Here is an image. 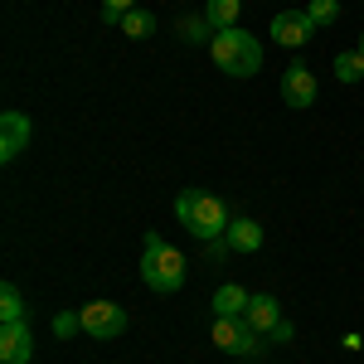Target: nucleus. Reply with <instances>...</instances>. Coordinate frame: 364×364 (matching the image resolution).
Masks as SVG:
<instances>
[{
    "mask_svg": "<svg viewBox=\"0 0 364 364\" xmlns=\"http://www.w3.org/2000/svg\"><path fill=\"white\" fill-rule=\"evenodd\" d=\"M175 214H180V224L195 233L199 243H209V238H224L228 233V209L224 199H214L209 190H185V195L175 199Z\"/></svg>",
    "mask_w": 364,
    "mask_h": 364,
    "instance_id": "1",
    "label": "nucleus"
},
{
    "mask_svg": "<svg viewBox=\"0 0 364 364\" xmlns=\"http://www.w3.org/2000/svg\"><path fill=\"white\" fill-rule=\"evenodd\" d=\"M209 54H214V63L224 68L228 78H252L262 68V44L252 39L248 29H219Z\"/></svg>",
    "mask_w": 364,
    "mask_h": 364,
    "instance_id": "2",
    "label": "nucleus"
},
{
    "mask_svg": "<svg viewBox=\"0 0 364 364\" xmlns=\"http://www.w3.org/2000/svg\"><path fill=\"white\" fill-rule=\"evenodd\" d=\"M141 282L161 296H175L185 287V252H175L170 243L161 252H141Z\"/></svg>",
    "mask_w": 364,
    "mask_h": 364,
    "instance_id": "3",
    "label": "nucleus"
},
{
    "mask_svg": "<svg viewBox=\"0 0 364 364\" xmlns=\"http://www.w3.org/2000/svg\"><path fill=\"white\" fill-rule=\"evenodd\" d=\"M262 331H252L248 316H219L214 321V345L224 350V355H238V360H252L257 350H262Z\"/></svg>",
    "mask_w": 364,
    "mask_h": 364,
    "instance_id": "4",
    "label": "nucleus"
},
{
    "mask_svg": "<svg viewBox=\"0 0 364 364\" xmlns=\"http://www.w3.org/2000/svg\"><path fill=\"white\" fill-rule=\"evenodd\" d=\"M83 331L92 340H117L127 331V311L117 306V301H87L83 306Z\"/></svg>",
    "mask_w": 364,
    "mask_h": 364,
    "instance_id": "5",
    "label": "nucleus"
},
{
    "mask_svg": "<svg viewBox=\"0 0 364 364\" xmlns=\"http://www.w3.org/2000/svg\"><path fill=\"white\" fill-rule=\"evenodd\" d=\"M311 34H316V20H311L306 10H282V15H272V39H277L282 49H301V44H311Z\"/></svg>",
    "mask_w": 364,
    "mask_h": 364,
    "instance_id": "6",
    "label": "nucleus"
},
{
    "mask_svg": "<svg viewBox=\"0 0 364 364\" xmlns=\"http://www.w3.org/2000/svg\"><path fill=\"white\" fill-rule=\"evenodd\" d=\"M29 136H34L29 117L25 112H5V117H0V161L10 166V161H15V156L29 146Z\"/></svg>",
    "mask_w": 364,
    "mask_h": 364,
    "instance_id": "7",
    "label": "nucleus"
},
{
    "mask_svg": "<svg viewBox=\"0 0 364 364\" xmlns=\"http://www.w3.org/2000/svg\"><path fill=\"white\" fill-rule=\"evenodd\" d=\"M29 355H34V336H29V321L0 326V364H29Z\"/></svg>",
    "mask_w": 364,
    "mask_h": 364,
    "instance_id": "8",
    "label": "nucleus"
},
{
    "mask_svg": "<svg viewBox=\"0 0 364 364\" xmlns=\"http://www.w3.org/2000/svg\"><path fill=\"white\" fill-rule=\"evenodd\" d=\"M282 102H287V107H296V112L316 102V78H311V68L291 63V68L282 73Z\"/></svg>",
    "mask_w": 364,
    "mask_h": 364,
    "instance_id": "9",
    "label": "nucleus"
},
{
    "mask_svg": "<svg viewBox=\"0 0 364 364\" xmlns=\"http://www.w3.org/2000/svg\"><path fill=\"white\" fill-rule=\"evenodd\" d=\"M243 316H248L252 331H262V336H267V331L282 321V306H277V296H267V291H262V296H252V301H248V311H243Z\"/></svg>",
    "mask_w": 364,
    "mask_h": 364,
    "instance_id": "10",
    "label": "nucleus"
},
{
    "mask_svg": "<svg viewBox=\"0 0 364 364\" xmlns=\"http://www.w3.org/2000/svg\"><path fill=\"white\" fill-rule=\"evenodd\" d=\"M224 238H228V248H233V252H257V248H262V224H252V219H233Z\"/></svg>",
    "mask_w": 364,
    "mask_h": 364,
    "instance_id": "11",
    "label": "nucleus"
},
{
    "mask_svg": "<svg viewBox=\"0 0 364 364\" xmlns=\"http://www.w3.org/2000/svg\"><path fill=\"white\" fill-rule=\"evenodd\" d=\"M248 301H252V296L238 287V282H224V287L214 291V316H243Z\"/></svg>",
    "mask_w": 364,
    "mask_h": 364,
    "instance_id": "12",
    "label": "nucleus"
},
{
    "mask_svg": "<svg viewBox=\"0 0 364 364\" xmlns=\"http://www.w3.org/2000/svg\"><path fill=\"white\" fill-rule=\"evenodd\" d=\"M238 10H243V0H209L204 5V20L214 25V34L219 29H238Z\"/></svg>",
    "mask_w": 364,
    "mask_h": 364,
    "instance_id": "13",
    "label": "nucleus"
},
{
    "mask_svg": "<svg viewBox=\"0 0 364 364\" xmlns=\"http://www.w3.org/2000/svg\"><path fill=\"white\" fill-rule=\"evenodd\" d=\"M15 321H25V296L15 282H5L0 287V326H15Z\"/></svg>",
    "mask_w": 364,
    "mask_h": 364,
    "instance_id": "14",
    "label": "nucleus"
},
{
    "mask_svg": "<svg viewBox=\"0 0 364 364\" xmlns=\"http://www.w3.org/2000/svg\"><path fill=\"white\" fill-rule=\"evenodd\" d=\"M180 39L185 44H214V25L204 15H180Z\"/></svg>",
    "mask_w": 364,
    "mask_h": 364,
    "instance_id": "15",
    "label": "nucleus"
},
{
    "mask_svg": "<svg viewBox=\"0 0 364 364\" xmlns=\"http://www.w3.org/2000/svg\"><path fill=\"white\" fill-rule=\"evenodd\" d=\"M336 78L340 83H360L364 78V54L355 49V54H336Z\"/></svg>",
    "mask_w": 364,
    "mask_h": 364,
    "instance_id": "16",
    "label": "nucleus"
},
{
    "mask_svg": "<svg viewBox=\"0 0 364 364\" xmlns=\"http://www.w3.org/2000/svg\"><path fill=\"white\" fill-rule=\"evenodd\" d=\"M122 29H127L132 39H151L156 20H151V10H127V15H122Z\"/></svg>",
    "mask_w": 364,
    "mask_h": 364,
    "instance_id": "17",
    "label": "nucleus"
},
{
    "mask_svg": "<svg viewBox=\"0 0 364 364\" xmlns=\"http://www.w3.org/2000/svg\"><path fill=\"white\" fill-rule=\"evenodd\" d=\"M83 331V311H63V316H54V336H78Z\"/></svg>",
    "mask_w": 364,
    "mask_h": 364,
    "instance_id": "18",
    "label": "nucleus"
},
{
    "mask_svg": "<svg viewBox=\"0 0 364 364\" xmlns=\"http://www.w3.org/2000/svg\"><path fill=\"white\" fill-rule=\"evenodd\" d=\"M306 15L316 20V25H331V20L340 15V5H336V0H311V5H306Z\"/></svg>",
    "mask_w": 364,
    "mask_h": 364,
    "instance_id": "19",
    "label": "nucleus"
},
{
    "mask_svg": "<svg viewBox=\"0 0 364 364\" xmlns=\"http://www.w3.org/2000/svg\"><path fill=\"white\" fill-rule=\"evenodd\" d=\"M136 0H102V25H122V15L132 10Z\"/></svg>",
    "mask_w": 364,
    "mask_h": 364,
    "instance_id": "20",
    "label": "nucleus"
},
{
    "mask_svg": "<svg viewBox=\"0 0 364 364\" xmlns=\"http://www.w3.org/2000/svg\"><path fill=\"white\" fill-rule=\"evenodd\" d=\"M296 336V331H291V321H287V316H282L277 326H272V331H267V340H277V345H287V340Z\"/></svg>",
    "mask_w": 364,
    "mask_h": 364,
    "instance_id": "21",
    "label": "nucleus"
},
{
    "mask_svg": "<svg viewBox=\"0 0 364 364\" xmlns=\"http://www.w3.org/2000/svg\"><path fill=\"white\" fill-rule=\"evenodd\" d=\"M166 248V238H161V233H146V243H141V252H161Z\"/></svg>",
    "mask_w": 364,
    "mask_h": 364,
    "instance_id": "22",
    "label": "nucleus"
},
{
    "mask_svg": "<svg viewBox=\"0 0 364 364\" xmlns=\"http://www.w3.org/2000/svg\"><path fill=\"white\" fill-rule=\"evenodd\" d=\"M360 54H364V29H360Z\"/></svg>",
    "mask_w": 364,
    "mask_h": 364,
    "instance_id": "23",
    "label": "nucleus"
}]
</instances>
